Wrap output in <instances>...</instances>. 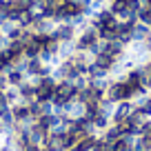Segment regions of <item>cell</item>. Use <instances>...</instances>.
Here are the masks:
<instances>
[{"mask_svg":"<svg viewBox=\"0 0 151 151\" xmlns=\"http://www.w3.org/2000/svg\"><path fill=\"white\" fill-rule=\"evenodd\" d=\"M100 36H98V31H96L93 27H85L82 31H78V36H76V40H73V47H76V51H87V53H91V56H96V53H100Z\"/></svg>","mask_w":151,"mask_h":151,"instance_id":"obj_1","label":"cell"},{"mask_svg":"<svg viewBox=\"0 0 151 151\" xmlns=\"http://www.w3.org/2000/svg\"><path fill=\"white\" fill-rule=\"evenodd\" d=\"M76 93H78L76 82H71V80H60V82L56 85V89H53L51 102H53V104H62V107H65L67 102L76 100Z\"/></svg>","mask_w":151,"mask_h":151,"instance_id":"obj_2","label":"cell"},{"mask_svg":"<svg viewBox=\"0 0 151 151\" xmlns=\"http://www.w3.org/2000/svg\"><path fill=\"white\" fill-rule=\"evenodd\" d=\"M104 100H109V102H113V104L122 102V100H131V98H129V89H127V85H124V80H113V78H111L107 91H104Z\"/></svg>","mask_w":151,"mask_h":151,"instance_id":"obj_3","label":"cell"},{"mask_svg":"<svg viewBox=\"0 0 151 151\" xmlns=\"http://www.w3.org/2000/svg\"><path fill=\"white\" fill-rule=\"evenodd\" d=\"M133 111H136V102H133V100H122V102L116 104V111H113V116H111V122L113 124L127 122V120L131 118Z\"/></svg>","mask_w":151,"mask_h":151,"instance_id":"obj_4","label":"cell"},{"mask_svg":"<svg viewBox=\"0 0 151 151\" xmlns=\"http://www.w3.org/2000/svg\"><path fill=\"white\" fill-rule=\"evenodd\" d=\"M51 36L56 38L58 42H73L76 36H78V29H76L71 22H58Z\"/></svg>","mask_w":151,"mask_h":151,"instance_id":"obj_5","label":"cell"},{"mask_svg":"<svg viewBox=\"0 0 151 151\" xmlns=\"http://www.w3.org/2000/svg\"><path fill=\"white\" fill-rule=\"evenodd\" d=\"M11 113H14V122L20 124H31L33 122V116H31V107L24 102H18L11 107Z\"/></svg>","mask_w":151,"mask_h":151,"instance_id":"obj_6","label":"cell"},{"mask_svg":"<svg viewBox=\"0 0 151 151\" xmlns=\"http://www.w3.org/2000/svg\"><path fill=\"white\" fill-rule=\"evenodd\" d=\"M36 85H33L31 80H27V82H22V85L18 87V93H20V102H24V104H33L36 102Z\"/></svg>","mask_w":151,"mask_h":151,"instance_id":"obj_7","label":"cell"},{"mask_svg":"<svg viewBox=\"0 0 151 151\" xmlns=\"http://www.w3.org/2000/svg\"><path fill=\"white\" fill-rule=\"evenodd\" d=\"M5 73H7V82H9V87H20L22 82L29 80V76L24 73L20 67H9Z\"/></svg>","mask_w":151,"mask_h":151,"instance_id":"obj_8","label":"cell"},{"mask_svg":"<svg viewBox=\"0 0 151 151\" xmlns=\"http://www.w3.org/2000/svg\"><path fill=\"white\" fill-rule=\"evenodd\" d=\"M91 62H93L96 67H100V69H104V71L111 73V69L116 67V62H118V60H116L113 56H109V53L100 51V53H96V56H93V60H91Z\"/></svg>","mask_w":151,"mask_h":151,"instance_id":"obj_9","label":"cell"},{"mask_svg":"<svg viewBox=\"0 0 151 151\" xmlns=\"http://www.w3.org/2000/svg\"><path fill=\"white\" fill-rule=\"evenodd\" d=\"M91 127H93V131H104V129L111 127V118H109L107 113L98 111L93 118H91Z\"/></svg>","mask_w":151,"mask_h":151,"instance_id":"obj_10","label":"cell"},{"mask_svg":"<svg viewBox=\"0 0 151 151\" xmlns=\"http://www.w3.org/2000/svg\"><path fill=\"white\" fill-rule=\"evenodd\" d=\"M149 38H151V27H147L145 22L133 24V42H145Z\"/></svg>","mask_w":151,"mask_h":151,"instance_id":"obj_11","label":"cell"},{"mask_svg":"<svg viewBox=\"0 0 151 151\" xmlns=\"http://www.w3.org/2000/svg\"><path fill=\"white\" fill-rule=\"evenodd\" d=\"M20 102V93H18V87H7L5 89V104L14 107V104Z\"/></svg>","mask_w":151,"mask_h":151,"instance_id":"obj_12","label":"cell"},{"mask_svg":"<svg viewBox=\"0 0 151 151\" xmlns=\"http://www.w3.org/2000/svg\"><path fill=\"white\" fill-rule=\"evenodd\" d=\"M149 93H151V91H149Z\"/></svg>","mask_w":151,"mask_h":151,"instance_id":"obj_13","label":"cell"}]
</instances>
